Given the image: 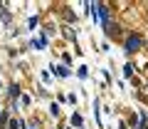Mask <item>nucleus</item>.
I'll use <instances>...</instances> for the list:
<instances>
[{
  "label": "nucleus",
  "mask_w": 148,
  "mask_h": 129,
  "mask_svg": "<svg viewBox=\"0 0 148 129\" xmlns=\"http://www.w3.org/2000/svg\"><path fill=\"white\" fill-rule=\"evenodd\" d=\"M138 47H141V37H136V35L128 37V42H126V50H128V52H133V50H138Z\"/></svg>",
  "instance_id": "nucleus-1"
}]
</instances>
